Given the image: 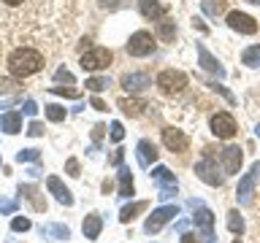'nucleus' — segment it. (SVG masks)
I'll use <instances>...</instances> for the list:
<instances>
[{"instance_id":"1","label":"nucleus","mask_w":260,"mask_h":243,"mask_svg":"<svg viewBox=\"0 0 260 243\" xmlns=\"http://www.w3.org/2000/svg\"><path fill=\"white\" fill-rule=\"evenodd\" d=\"M44 68V54L36 52V49H16V52L8 54V70L14 73L16 78H27L32 73H38Z\"/></svg>"},{"instance_id":"2","label":"nucleus","mask_w":260,"mask_h":243,"mask_svg":"<svg viewBox=\"0 0 260 243\" xmlns=\"http://www.w3.org/2000/svg\"><path fill=\"white\" fill-rule=\"evenodd\" d=\"M195 176H198L203 184H209V186H222V181H225V178L219 176V168H217L214 149H203V157H201V162H198V165H195Z\"/></svg>"},{"instance_id":"3","label":"nucleus","mask_w":260,"mask_h":243,"mask_svg":"<svg viewBox=\"0 0 260 243\" xmlns=\"http://www.w3.org/2000/svg\"><path fill=\"white\" fill-rule=\"evenodd\" d=\"M114 60V54H111V49H103V46H92L89 52L81 54V68L89 70V73H95V70H106L111 65Z\"/></svg>"},{"instance_id":"4","label":"nucleus","mask_w":260,"mask_h":243,"mask_svg":"<svg viewBox=\"0 0 260 243\" xmlns=\"http://www.w3.org/2000/svg\"><path fill=\"white\" fill-rule=\"evenodd\" d=\"M157 87H160V92H166V95H179L187 87V76L182 70L168 68V70H162L157 76Z\"/></svg>"},{"instance_id":"5","label":"nucleus","mask_w":260,"mask_h":243,"mask_svg":"<svg viewBox=\"0 0 260 243\" xmlns=\"http://www.w3.org/2000/svg\"><path fill=\"white\" fill-rule=\"evenodd\" d=\"M260 178V162H255V165L249 168V173L239 181V189H236V197H239L241 206H249L252 202V194H255V184Z\"/></svg>"},{"instance_id":"6","label":"nucleus","mask_w":260,"mask_h":243,"mask_svg":"<svg viewBox=\"0 0 260 243\" xmlns=\"http://www.w3.org/2000/svg\"><path fill=\"white\" fill-rule=\"evenodd\" d=\"M152 52H154V38L146 30H138L130 35V40H127V54L130 57H146Z\"/></svg>"},{"instance_id":"7","label":"nucleus","mask_w":260,"mask_h":243,"mask_svg":"<svg viewBox=\"0 0 260 243\" xmlns=\"http://www.w3.org/2000/svg\"><path fill=\"white\" fill-rule=\"evenodd\" d=\"M192 224L195 230L201 232V238L206 243H214V214H211L209 208H198L192 214Z\"/></svg>"},{"instance_id":"8","label":"nucleus","mask_w":260,"mask_h":243,"mask_svg":"<svg viewBox=\"0 0 260 243\" xmlns=\"http://www.w3.org/2000/svg\"><path fill=\"white\" fill-rule=\"evenodd\" d=\"M236 119L231 116L228 111H219L211 116V133H214L217 138H222V141H228V138H233L236 135Z\"/></svg>"},{"instance_id":"9","label":"nucleus","mask_w":260,"mask_h":243,"mask_svg":"<svg viewBox=\"0 0 260 243\" xmlns=\"http://www.w3.org/2000/svg\"><path fill=\"white\" fill-rule=\"evenodd\" d=\"M174 216H179V208L176 206H162V208H157V211H152V216L146 219V224H144V230L146 232H160V227L162 224H168Z\"/></svg>"},{"instance_id":"10","label":"nucleus","mask_w":260,"mask_h":243,"mask_svg":"<svg viewBox=\"0 0 260 243\" xmlns=\"http://www.w3.org/2000/svg\"><path fill=\"white\" fill-rule=\"evenodd\" d=\"M219 159H222V170L228 176L239 173L241 168V159H244V151L239 146H225V149H219Z\"/></svg>"},{"instance_id":"11","label":"nucleus","mask_w":260,"mask_h":243,"mask_svg":"<svg viewBox=\"0 0 260 243\" xmlns=\"http://www.w3.org/2000/svg\"><path fill=\"white\" fill-rule=\"evenodd\" d=\"M228 27L236 30V32H244V35H252V32H257V22L252 19L249 14L231 11V14H228Z\"/></svg>"},{"instance_id":"12","label":"nucleus","mask_w":260,"mask_h":243,"mask_svg":"<svg viewBox=\"0 0 260 243\" xmlns=\"http://www.w3.org/2000/svg\"><path fill=\"white\" fill-rule=\"evenodd\" d=\"M162 143H166V149L174 151V154H182V151H187V146H190L187 135L182 133V130H176V127H166V130H162Z\"/></svg>"},{"instance_id":"13","label":"nucleus","mask_w":260,"mask_h":243,"mask_svg":"<svg viewBox=\"0 0 260 243\" xmlns=\"http://www.w3.org/2000/svg\"><path fill=\"white\" fill-rule=\"evenodd\" d=\"M198 62H201V68L203 70H209V73H214L217 78H225V68H222V62L217 60V57H211L209 54V49L198 44Z\"/></svg>"},{"instance_id":"14","label":"nucleus","mask_w":260,"mask_h":243,"mask_svg":"<svg viewBox=\"0 0 260 243\" xmlns=\"http://www.w3.org/2000/svg\"><path fill=\"white\" fill-rule=\"evenodd\" d=\"M46 186H49V192H52L54 197H57V202H60V206H65V208L73 206V194H71V189H68V186H62V181H60L57 176H49V178H46Z\"/></svg>"},{"instance_id":"15","label":"nucleus","mask_w":260,"mask_h":243,"mask_svg":"<svg viewBox=\"0 0 260 243\" xmlns=\"http://www.w3.org/2000/svg\"><path fill=\"white\" fill-rule=\"evenodd\" d=\"M119 84L125 87L127 92H144V89L152 87V78L146 76V73H125Z\"/></svg>"},{"instance_id":"16","label":"nucleus","mask_w":260,"mask_h":243,"mask_svg":"<svg viewBox=\"0 0 260 243\" xmlns=\"http://www.w3.org/2000/svg\"><path fill=\"white\" fill-rule=\"evenodd\" d=\"M136 154H138V165L141 168H149L152 162H157V146H154L152 141H138L136 146Z\"/></svg>"},{"instance_id":"17","label":"nucleus","mask_w":260,"mask_h":243,"mask_svg":"<svg viewBox=\"0 0 260 243\" xmlns=\"http://www.w3.org/2000/svg\"><path fill=\"white\" fill-rule=\"evenodd\" d=\"M19 194L30 202V206H32V211H46V200L41 197V189H38V186H32V184H22V186H19Z\"/></svg>"},{"instance_id":"18","label":"nucleus","mask_w":260,"mask_h":243,"mask_svg":"<svg viewBox=\"0 0 260 243\" xmlns=\"http://www.w3.org/2000/svg\"><path fill=\"white\" fill-rule=\"evenodd\" d=\"M138 11H141L146 19H152V22H157L166 16V6L157 3V0H138Z\"/></svg>"},{"instance_id":"19","label":"nucleus","mask_w":260,"mask_h":243,"mask_svg":"<svg viewBox=\"0 0 260 243\" xmlns=\"http://www.w3.org/2000/svg\"><path fill=\"white\" fill-rule=\"evenodd\" d=\"M119 108H122V113H127V116H141L144 113V108H149L144 100H138V97H119Z\"/></svg>"},{"instance_id":"20","label":"nucleus","mask_w":260,"mask_h":243,"mask_svg":"<svg viewBox=\"0 0 260 243\" xmlns=\"http://www.w3.org/2000/svg\"><path fill=\"white\" fill-rule=\"evenodd\" d=\"M0 127H3L8 135L22 133V113H19V111H8V113H3V116H0Z\"/></svg>"},{"instance_id":"21","label":"nucleus","mask_w":260,"mask_h":243,"mask_svg":"<svg viewBox=\"0 0 260 243\" xmlns=\"http://www.w3.org/2000/svg\"><path fill=\"white\" fill-rule=\"evenodd\" d=\"M101 230H103V219L98 214H89L84 219V224H81V232H84V238H89V240H95L98 235H101Z\"/></svg>"},{"instance_id":"22","label":"nucleus","mask_w":260,"mask_h":243,"mask_svg":"<svg viewBox=\"0 0 260 243\" xmlns=\"http://www.w3.org/2000/svg\"><path fill=\"white\" fill-rule=\"evenodd\" d=\"M133 173H130V168L119 165V197H133Z\"/></svg>"},{"instance_id":"23","label":"nucleus","mask_w":260,"mask_h":243,"mask_svg":"<svg viewBox=\"0 0 260 243\" xmlns=\"http://www.w3.org/2000/svg\"><path fill=\"white\" fill-rule=\"evenodd\" d=\"M141 211H146V202L144 200H138V202H130V206H125L119 211V222L122 224H127V222H133V219L141 214Z\"/></svg>"},{"instance_id":"24","label":"nucleus","mask_w":260,"mask_h":243,"mask_svg":"<svg viewBox=\"0 0 260 243\" xmlns=\"http://www.w3.org/2000/svg\"><path fill=\"white\" fill-rule=\"evenodd\" d=\"M41 232L49 235V238H54V240L71 238V230H68V227H62V224H46V227H41Z\"/></svg>"},{"instance_id":"25","label":"nucleus","mask_w":260,"mask_h":243,"mask_svg":"<svg viewBox=\"0 0 260 243\" xmlns=\"http://www.w3.org/2000/svg\"><path fill=\"white\" fill-rule=\"evenodd\" d=\"M152 178L157 181L160 186H168V184H176V178H174V173H171L168 168H162V165H157L152 170Z\"/></svg>"},{"instance_id":"26","label":"nucleus","mask_w":260,"mask_h":243,"mask_svg":"<svg viewBox=\"0 0 260 243\" xmlns=\"http://www.w3.org/2000/svg\"><path fill=\"white\" fill-rule=\"evenodd\" d=\"M157 38L160 40H174L176 38V24L171 22V19H162L157 24Z\"/></svg>"},{"instance_id":"27","label":"nucleus","mask_w":260,"mask_h":243,"mask_svg":"<svg viewBox=\"0 0 260 243\" xmlns=\"http://www.w3.org/2000/svg\"><path fill=\"white\" fill-rule=\"evenodd\" d=\"M228 230H231L233 235H241V232H244V219H241V214H239L236 208L228 214Z\"/></svg>"},{"instance_id":"28","label":"nucleus","mask_w":260,"mask_h":243,"mask_svg":"<svg viewBox=\"0 0 260 243\" xmlns=\"http://www.w3.org/2000/svg\"><path fill=\"white\" fill-rule=\"evenodd\" d=\"M109 87H111V78H106V76L87 78V89H89V92H103V89H109Z\"/></svg>"},{"instance_id":"29","label":"nucleus","mask_w":260,"mask_h":243,"mask_svg":"<svg viewBox=\"0 0 260 243\" xmlns=\"http://www.w3.org/2000/svg\"><path fill=\"white\" fill-rule=\"evenodd\" d=\"M241 60H244V65H249V68H260V46H249Z\"/></svg>"},{"instance_id":"30","label":"nucleus","mask_w":260,"mask_h":243,"mask_svg":"<svg viewBox=\"0 0 260 243\" xmlns=\"http://www.w3.org/2000/svg\"><path fill=\"white\" fill-rule=\"evenodd\" d=\"M46 119L49 122H62L65 119V108H62V105H57V103H49L46 105Z\"/></svg>"},{"instance_id":"31","label":"nucleus","mask_w":260,"mask_h":243,"mask_svg":"<svg viewBox=\"0 0 260 243\" xmlns=\"http://www.w3.org/2000/svg\"><path fill=\"white\" fill-rule=\"evenodd\" d=\"M41 159V151L38 149H22L16 154V162H38Z\"/></svg>"},{"instance_id":"32","label":"nucleus","mask_w":260,"mask_h":243,"mask_svg":"<svg viewBox=\"0 0 260 243\" xmlns=\"http://www.w3.org/2000/svg\"><path fill=\"white\" fill-rule=\"evenodd\" d=\"M203 11L206 14H222L225 11V0H203Z\"/></svg>"},{"instance_id":"33","label":"nucleus","mask_w":260,"mask_h":243,"mask_svg":"<svg viewBox=\"0 0 260 243\" xmlns=\"http://www.w3.org/2000/svg\"><path fill=\"white\" fill-rule=\"evenodd\" d=\"M19 87L14 78H6V76H0V95H8V92H14V89Z\"/></svg>"},{"instance_id":"34","label":"nucleus","mask_w":260,"mask_h":243,"mask_svg":"<svg viewBox=\"0 0 260 243\" xmlns=\"http://www.w3.org/2000/svg\"><path fill=\"white\" fill-rule=\"evenodd\" d=\"M11 230H14V232H24V230H30V219L16 216L14 222H11Z\"/></svg>"},{"instance_id":"35","label":"nucleus","mask_w":260,"mask_h":243,"mask_svg":"<svg viewBox=\"0 0 260 243\" xmlns=\"http://www.w3.org/2000/svg\"><path fill=\"white\" fill-rule=\"evenodd\" d=\"M122 138H125V127H122L119 122H111V141H114V143H119Z\"/></svg>"},{"instance_id":"36","label":"nucleus","mask_w":260,"mask_h":243,"mask_svg":"<svg viewBox=\"0 0 260 243\" xmlns=\"http://www.w3.org/2000/svg\"><path fill=\"white\" fill-rule=\"evenodd\" d=\"M174 194H176V184H168V186H160L157 197L160 200H168V197H174Z\"/></svg>"},{"instance_id":"37","label":"nucleus","mask_w":260,"mask_h":243,"mask_svg":"<svg viewBox=\"0 0 260 243\" xmlns=\"http://www.w3.org/2000/svg\"><path fill=\"white\" fill-rule=\"evenodd\" d=\"M27 135H32V138H41V135H44V125H41V122H30Z\"/></svg>"},{"instance_id":"38","label":"nucleus","mask_w":260,"mask_h":243,"mask_svg":"<svg viewBox=\"0 0 260 243\" xmlns=\"http://www.w3.org/2000/svg\"><path fill=\"white\" fill-rule=\"evenodd\" d=\"M209 87H211V89H214V92H219V95H222V97H225V100H228V103H233V100H236V97H233L231 92H228V89H225L222 84H217V81H214V84H209Z\"/></svg>"},{"instance_id":"39","label":"nucleus","mask_w":260,"mask_h":243,"mask_svg":"<svg viewBox=\"0 0 260 243\" xmlns=\"http://www.w3.org/2000/svg\"><path fill=\"white\" fill-rule=\"evenodd\" d=\"M54 78H57V81H65V84H73V73H68L65 68L57 70V73H54Z\"/></svg>"},{"instance_id":"40","label":"nucleus","mask_w":260,"mask_h":243,"mask_svg":"<svg viewBox=\"0 0 260 243\" xmlns=\"http://www.w3.org/2000/svg\"><path fill=\"white\" fill-rule=\"evenodd\" d=\"M54 95H62V97H79L76 89H65V87H52Z\"/></svg>"},{"instance_id":"41","label":"nucleus","mask_w":260,"mask_h":243,"mask_svg":"<svg viewBox=\"0 0 260 243\" xmlns=\"http://www.w3.org/2000/svg\"><path fill=\"white\" fill-rule=\"evenodd\" d=\"M14 211H16L14 200H0V214H14Z\"/></svg>"},{"instance_id":"42","label":"nucleus","mask_w":260,"mask_h":243,"mask_svg":"<svg viewBox=\"0 0 260 243\" xmlns=\"http://www.w3.org/2000/svg\"><path fill=\"white\" fill-rule=\"evenodd\" d=\"M65 170H68V176H73V178L81 176V173H79V162H76V159H68V162H65Z\"/></svg>"},{"instance_id":"43","label":"nucleus","mask_w":260,"mask_h":243,"mask_svg":"<svg viewBox=\"0 0 260 243\" xmlns=\"http://www.w3.org/2000/svg\"><path fill=\"white\" fill-rule=\"evenodd\" d=\"M122 159H125V154H122V149H117V151L111 154V159H109V162H111L114 168H119V165H122Z\"/></svg>"},{"instance_id":"44","label":"nucleus","mask_w":260,"mask_h":243,"mask_svg":"<svg viewBox=\"0 0 260 243\" xmlns=\"http://www.w3.org/2000/svg\"><path fill=\"white\" fill-rule=\"evenodd\" d=\"M24 113H27V116H36V111H38V105L32 103V100H24V108H22Z\"/></svg>"},{"instance_id":"45","label":"nucleus","mask_w":260,"mask_h":243,"mask_svg":"<svg viewBox=\"0 0 260 243\" xmlns=\"http://www.w3.org/2000/svg\"><path fill=\"white\" fill-rule=\"evenodd\" d=\"M103 130H106L103 125H95V130H92V141H95V143H101V138H103Z\"/></svg>"},{"instance_id":"46","label":"nucleus","mask_w":260,"mask_h":243,"mask_svg":"<svg viewBox=\"0 0 260 243\" xmlns=\"http://www.w3.org/2000/svg\"><path fill=\"white\" fill-rule=\"evenodd\" d=\"M182 243H201L195 232H182Z\"/></svg>"},{"instance_id":"47","label":"nucleus","mask_w":260,"mask_h":243,"mask_svg":"<svg viewBox=\"0 0 260 243\" xmlns=\"http://www.w3.org/2000/svg\"><path fill=\"white\" fill-rule=\"evenodd\" d=\"M92 108H98V111H106V103L101 100V97H92Z\"/></svg>"},{"instance_id":"48","label":"nucleus","mask_w":260,"mask_h":243,"mask_svg":"<svg viewBox=\"0 0 260 243\" xmlns=\"http://www.w3.org/2000/svg\"><path fill=\"white\" fill-rule=\"evenodd\" d=\"M101 6H103V8H117L119 3H117V0H101Z\"/></svg>"},{"instance_id":"49","label":"nucleus","mask_w":260,"mask_h":243,"mask_svg":"<svg viewBox=\"0 0 260 243\" xmlns=\"http://www.w3.org/2000/svg\"><path fill=\"white\" fill-rule=\"evenodd\" d=\"M192 27H198L201 32H206V30H209V27H206V24H203L201 19H192Z\"/></svg>"},{"instance_id":"50","label":"nucleus","mask_w":260,"mask_h":243,"mask_svg":"<svg viewBox=\"0 0 260 243\" xmlns=\"http://www.w3.org/2000/svg\"><path fill=\"white\" fill-rule=\"evenodd\" d=\"M3 3H6V6H19L22 0H3Z\"/></svg>"},{"instance_id":"51","label":"nucleus","mask_w":260,"mask_h":243,"mask_svg":"<svg viewBox=\"0 0 260 243\" xmlns=\"http://www.w3.org/2000/svg\"><path fill=\"white\" fill-rule=\"evenodd\" d=\"M247 3H255V6H260V0H247Z\"/></svg>"},{"instance_id":"52","label":"nucleus","mask_w":260,"mask_h":243,"mask_svg":"<svg viewBox=\"0 0 260 243\" xmlns=\"http://www.w3.org/2000/svg\"><path fill=\"white\" fill-rule=\"evenodd\" d=\"M233 243H241V240H239V238H236V240H233Z\"/></svg>"}]
</instances>
